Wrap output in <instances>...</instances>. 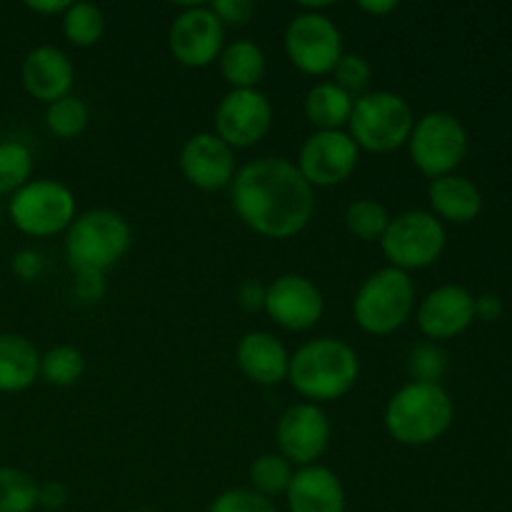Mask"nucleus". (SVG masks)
I'll return each mask as SVG.
<instances>
[{
  "label": "nucleus",
  "mask_w": 512,
  "mask_h": 512,
  "mask_svg": "<svg viewBox=\"0 0 512 512\" xmlns=\"http://www.w3.org/2000/svg\"><path fill=\"white\" fill-rule=\"evenodd\" d=\"M230 203L253 233L288 240L303 233L313 220L315 188H310L293 160L265 155L238 168L230 183Z\"/></svg>",
  "instance_id": "1"
},
{
  "label": "nucleus",
  "mask_w": 512,
  "mask_h": 512,
  "mask_svg": "<svg viewBox=\"0 0 512 512\" xmlns=\"http://www.w3.org/2000/svg\"><path fill=\"white\" fill-rule=\"evenodd\" d=\"M358 378V353L340 338L308 340L290 355L288 383L305 403H335L355 388Z\"/></svg>",
  "instance_id": "2"
},
{
  "label": "nucleus",
  "mask_w": 512,
  "mask_h": 512,
  "mask_svg": "<svg viewBox=\"0 0 512 512\" xmlns=\"http://www.w3.org/2000/svg\"><path fill=\"white\" fill-rule=\"evenodd\" d=\"M455 420V405L440 383L410 380L390 395L383 423L390 438L405 448H425L443 438Z\"/></svg>",
  "instance_id": "3"
},
{
  "label": "nucleus",
  "mask_w": 512,
  "mask_h": 512,
  "mask_svg": "<svg viewBox=\"0 0 512 512\" xmlns=\"http://www.w3.org/2000/svg\"><path fill=\"white\" fill-rule=\"evenodd\" d=\"M130 245L133 228L110 208L85 210L65 230V260L73 273L105 275L128 255Z\"/></svg>",
  "instance_id": "4"
},
{
  "label": "nucleus",
  "mask_w": 512,
  "mask_h": 512,
  "mask_svg": "<svg viewBox=\"0 0 512 512\" xmlns=\"http://www.w3.org/2000/svg\"><path fill=\"white\" fill-rule=\"evenodd\" d=\"M413 125L415 113L403 95L393 90H370L355 98L348 135L360 150L385 155L408 145Z\"/></svg>",
  "instance_id": "5"
},
{
  "label": "nucleus",
  "mask_w": 512,
  "mask_h": 512,
  "mask_svg": "<svg viewBox=\"0 0 512 512\" xmlns=\"http://www.w3.org/2000/svg\"><path fill=\"white\" fill-rule=\"evenodd\" d=\"M415 313V283L410 273L398 268L375 270L365 278L353 300V318L360 330L368 335H393L413 318Z\"/></svg>",
  "instance_id": "6"
},
{
  "label": "nucleus",
  "mask_w": 512,
  "mask_h": 512,
  "mask_svg": "<svg viewBox=\"0 0 512 512\" xmlns=\"http://www.w3.org/2000/svg\"><path fill=\"white\" fill-rule=\"evenodd\" d=\"M78 215V203L68 185L60 180L35 178L10 195L8 218L30 238H53L65 233Z\"/></svg>",
  "instance_id": "7"
},
{
  "label": "nucleus",
  "mask_w": 512,
  "mask_h": 512,
  "mask_svg": "<svg viewBox=\"0 0 512 512\" xmlns=\"http://www.w3.org/2000/svg\"><path fill=\"white\" fill-rule=\"evenodd\" d=\"M408 150L415 168L430 180L453 175L468 155V130L458 115L430 110L423 118H415Z\"/></svg>",
  "instance_id": "8"
},
{
  "label": "nucleus",
  "mask_w": 512,
  "mask_h": 512,
  "mask_svg": "<svg viewBox=\"0 0 512 512\" xmlns=\"http://www.w3.org/2000/svg\"><path fill=\"white\" fill-rule=\"evenodd\" d=\"M445 240V225L430 210H405L390 218L380 248L390 268L410 273L430 268L443 255Z\"/></svg>",
  "instance_id": "9"
},
{
  "label": "nucleus",
  "mask_w": 512,
  "mask_h": 512,
  "mask_svg": "<svg viewBox=\"0 0 512 512\" xmlns=\"http://www.w3.org/2000/svg\"><path fill=\"white\" fill-rule=\"evenodd\" d=\"M285 55L305 75H328L343 55V35L325 13H298L290 18L283 35Z\"/></svg>",
  "instance_id": "10"
},
{
  "label": "nucleus",
  "mask_w": 512,
  "mask_h": 512,
  "mask_svg": "<svg viewBox=\"0 0 512 512\" xmlns=\"http://www.w3.org/2000/svg\"><path fill=\"white\" fill-rule=\"evenodd\" d=\"M225 48V28L210 5L190 3L180 8L168 28V50L175 63L185 68H208L218 63L220 50Z\"/></svg>",
  "instance_id": "11"
},
{
  "label": "nucleus",
  "mask_w": 512,
  "mask_h": 512,
  "mask_svg": "<svg viewBox=\"0 0 512 512\" xmlns=\"http://www.w3.org/2000/svg\"><path fill=\"white\" fill-rule=\"evenodd\" d=\"M273 118V103L260 88L228 90L215 108L213 133L233 150H245L270 133Z\"/></svg>",
  "instance_id": "12"
},
{
  "label": "nucleus",
  "mask_w": 512,
  "mask_h": 512,
  "mask_svg": "<svg viewBox=\"0 0 512 512\" xmlns=\"http://www.w3.org/2000/svg\"><path fill=\"white\" fill-rule=\"evenodd\" d=\"M360 148L348 130H315L298 153V170L310 188H333L355 173Z\"/></svg>",
  "instance_id": "13"
},
{
  "label": "nucleus",
  "mask_w": 512,
  "mask_h": 512,
  "mask_svg": "<svg viewBox=\"0 0 512 512\" xmlns=\"http://www.w3.org/2000/svg\"><path fill=\"white\" fill-rule=\"evenodd\" d=\"M333 438V425L328 413L315 403H295L280 415L275 440L278 453L288 460L293 468H308L315 465L328 450Z\"/></svg>",
  "instance_id": "14"
},
{
  "label": "nucleus",
  "mask_w": 512,
  "mask_h": 512,
  "mask_svg": "<svg viewBox=\"0 0 512 512\" xmlns=\"http://www.w3.org/2000/svg\"><path fill=\"white\" fill-rule=\"evenodd\" d=\"M263 310L280 328L305 333L320 323L325 313V300L313 280L298 273H285L265 288Z\"/></svg>",
  "instance_id": "15"
},
{
  "label": "nucleus",
  "mask_w": 512,
  "mask_h": 512,
  "mask_svg": "<svg viewBox=\"0 0 512 512\" xmlns=\"http://www.w3.org/2000/svg\"><path fill=\"white\" fill-rule=\"evenodd\" d=\"M180 170L185 180L203 193L230 188L238 173L235 150L215 133H195L180 148Z\"/></svg>",
  "instance_id": "16"
},
{
  "label": "nucleus",
  "mask_w": 512,
  "mask_h": 512,
  "mask_svg": "<svg viewBox=\"0 0 512 512\" xmlns=\"http://www.w3.org/2000/svg\"><path fill=\"white\" fill-rule=\"evenodd\" d=\"M415 320L425 338L450 340L465 333L475 320V295L463 285H440L420 300Z\"/></svg>",
  "instance_id": "17"
},
{
  "label": "nucleus",
  "mask_w": 512,
  "mask_h": 512,
  "mask_svg": "<svg viewBox=\"0 0 512 512\" xmlns=\"http://www.w3.org/2000/svg\"><path fill=\"white\" fill-rule=\"evenodd\" d=\"M20 80L33 100L50 105L70 95L75 83V68L68 53L55 45H35L20 65Z\"/></svg>",
  "instance_id": "18"
},
{
  "label": "nucleus",
  "mask_w": 512,
  "mask_h": 512,
  "mask_svg": "<svg viewBox=\"0 0 512 512\" xmlns=\"http://www.w3.org/2000/svg\"><path fill=\"white\" fill-rule=\"evenodd\" d=\"M235 365L255 385H280L288 380L290 353L268 330H250L235 345Z\"/></svg>",
  "instance_id": "19"
},
{
  "label": "nucleus",
  "mask_w": 512,
  "mask_h": 512,
  "mask_svg": "<svg viewBox=\"0 0 512 512\" xmlns=\"http://www.w3.org/2000/svg\"><path fill=\"white\" fill-rule=\"evenodd\" d=\"M290 512H345V488L338 475L315 463L295 470L285 493Z\"/></svg>",
  "instance_id": "20"
},
{
  "label": "nucleus",
  "mask_w": 512,
  "mask_h": 512,
  "mask_svg": "<svg viewBox=\"0 0 512 512\" xmlns=\"http://www.w3.org/2000/svg\"><path fill=\"white\" fill-rule=\"evenodd\" d=\"M428 203L440 223L445 220V223L465 225L473 223L483 210V193L473 180L453 173L430 180Z\"/></svg>",
  "instance_id": "21"
},
{
  "label": "nucleus",
  "mask_w": 512,
  "mask_h": 512,
  "mask_svg": "<svg viewBox=\"0 0 512 512\" xmlns=\"http://www.w3.org/2000/svg\"><path fill=\"white\" fill-rule=\"evenodd\" d=\"M40 350L20 333H0V393L13 395L33 388L40 378Z\"/></svg>",
  "instance_id": "22"
},
{
  "label": "nucleus",
  "mask_w": 512,
  "mask_h": 512,
  "mask_svg": "<svg viewBox=\"0 0 512 512\" xmlns=\"http://www.w3.org/2000/svg\"><path fill=\"white\" fill-rule=\"evenodd\" d=\"M218 68L230 90H253L268 73V58L255 40L240 38L225 43L218 55Z\"/></svg>",
  "instance_id": "23"
},
{
  "label": "nucleus",
  "mask_w": 512,
  "mask_h": 512,
  "mask_svg": "<svg viewBox=\"0 0 512 512\" xmlns=\"http://www.w3.org/2000/svg\"><path fill=\"white\" fill-rule=\"evenodd\" d=\"M355 95L345 93L343 88L325 80L315 83L305 95V118L315 130H343L348 128L350 113H353Z\"/></svg>",
  "instance_id": "24"
},
{
  "label": "nucleus",
  "mask_w": 512,
  "mask_h": 512,
  "mask_svg": "<svg viewBox=\"0 0 512 512\" xmlns=\"http://www.w3.org/2000/svg\"><path fill=\"white\" fill-rule=\"evenodd\" d=\"M63 35L75 48H93L105 35V15L93 3H68L60 15Z\"/></svg>",
  "instance_id": "25"
},
{
  "label": "nucleus",
  "mask_w": 512,
  "mask_h": 512,
  "mask_svg": "<svg viewBox=\"0 0 512 512\" xmlns=\"http://www.w3.org/2000/svg\"><path fill=\"white\" fill-rule=\"evenodd\" d=\"M295 468L283 458L280 453H265L260 458L253 460L248 470V480H250V490H255L263 498L275 500L290 488V480H293Z\"/></svg>",
  "instance_id": "26"
},
{
  "label": "nucleus",
  "mask_w": 512,
  "mask_h": 512,
  "mask_svg": "<svg viewBox=\"0 0 512 512\" xmlns=\"http://www.w3.org/2000/svg\"><path fill=\"white\" fill-rule=\"evenodd\" d=\"M90 123V108L78 95H65L45 108V128L60 140H73L85 133Z\"/></svg>",
  "instance_id": "27"
},
{
  "label": "nucleus",
  "mask_w": 512,
  "mask_h": 512,
  "mask_svg": "<svg viewBox=\"0 0 512 512\" xmlns=\"http://www.w3.org/2000/svg\"><path fill=\"white\" fill-rule=\"evenodd\" d=\"M85 373V355L75 345H55L40 355V378L55 388H70Z\"/></svg>",
  "instance_id": "28"
},
{
  "label": "nucleus",
  "mask_w": 512,
  "mask_h": 512,
  "mask_svg": "<svg viewBox=\"0 0 512 512\" xmlns=\"http://www.w3.org/2000/svg\"><path fill=\"white\" fill-rule=\"evenodd\" d=\"M33 150L20 140H3L0 143V195L18 193L23 185L33 180Z\"/></svg>",
  "instance_id": "29"
},
{
  "label": "nucleus",
  "mask_w": 512,
  "mask_h": 512,
  "mask_svg": "<svg viewBox=\"0 0 512 512\" xmlns=\"http://www.w3.org/2000/svg\"><path fill=\"white\" fill-rule=\"evenodd\" d=\"M345 228L353 238L373 243V240L383 238L385 228L390 223V213L380 200L375 198H358L345 208Z\"/></svg>",
  "instance_id": "30"
},
{
  "label": "nucleus",
  "mask_w": 512,
  "mask_h": 512,
  "mask_svg": "<svg viewBox=\"0 0 512 512\" xmlns=\"http://www.w3.org/2000/svg\"><path fill=\"white\" fill-rule=\"evenodd\" d=\"M38 508V480L20 468L0 465V512H33Z\"/></svg>",
  "instance_id": "31"
},
{
  "label": "nucleus",
  "mask_w": 512,
  "mask_h": 512,
  "mask_svg": "<svg viewBox=\"0 0 512 512\" xmlns=\"http://www.w3.org/2000/svg\"><path fill=\"white\" fill-rule=\"evenodd\" d=\"M370 78H373V65H370V60L360 53H343L340 55L338 65L333 68V83L350 95H363Z\"/></svg>",
  "instance_id": "32"
},
{
  "label": "nucleus",
  "mask_w": 512,
  "mask_h": 512,
  "mask_svg": "<svg viewBox=\"0 0 512 512\" xmlns=\"http://www.w3.org/2000/svg\"><path fill=\"white\" fill-rule=\"evenodd\" d=\"M208 512H280L273 500L263 498L250 488H230L220 493L213 503L208 505Z\"/></svg>",
  "instance_id": "33"
},
{
  "label": "nucleus",
  "mask_w": 512,
  "mask_h": 512,
  "mask_svg": "<svg viewBox=\"0 0 512 512\" xmlns=\"http://www.w3.org/2000/svg\"><path fill=\"white\" fill-rule=\"evenodd\" d=\"M445 368H448V358H445V353L435 343L420 345L410 355L408 370L418 383H440Z\"/></svg>",
  "instance_id": "34"
},
{
  "label": "nucleus",
  "mask_w": 512,
  "mask_h": 512,
  "mask_svg": "<svg viewBox=\"0 0 512 512\" xmlns=\"http://www.w3.org/2000/svg\"><path fill=\"white\" fill-rule=\"evenodd\" d=\"M210 10L223 23V28H228V25L230 28H243L253 20L255 3L253 0H215V3H210Z\"/></svg>",
  "instance_id": "35"
},
{
  "label": "nucleus",
  "mask_w": 512,
  "mask_h": 512,
  "mask_svg": "<svg viewBox=\"0 0 512 512\" xmlns=\"http://www.w3.org/2000/svg\"><path fill=\"white\" fill-rule=\"evenodd\" d=\"M10 270H13L15 278L23 280V283H33V280H38L40 275H43L45 260L38 250L20 248L18 253L10 258Z\"/></svg>",
  "instance_id": "36"
},
{
  "label": "nucleus",
  "mask_w": 512,
  "mask_h": 512,
  "mask_svg": "<svg viewBox=\"0 0 512 512\" xmlns=\"http://www.w3.org/2000/svg\"><path fill=\"white\" fill-rule=\"evenodd\" d=\"M105 290H108L105 275H100V273H75L73 293H75V298L83 300V303H98V300H103Z\"/></svg>",
  "instance_id": "37"
},
{
  "label": "nucleus",
  "mask_w": 512,
  "mask_h": 512,
  "mask_svg": "<svg viewBox=\"0 0 512 512\" xmlns=\"http://www.w3.org/2000/svg\"><path fill=\"white\" fill-rule=\"evenodd\" d=\"M70 500L68 485L60 480H48L38 483V508L43 510H63Z\"/></svg>",
  "instance_id": "38"
},
{
  "label": "nucleus",
  "mask_w": 512,
  "mask_h": 512,
  "mask_svg": "<svg viewBox=\"0 0 512 512\" xmlns=\"http://www.w3.org/2000/svg\"><path fill=\"white\" fill-rule=\"evenodd\" d=\"M265 288L268 285H263L260 280H243V283L238 285V305L245 310V313H260V310L265 308Z\"/></svg>",
  "instance_id": "39"
},
{
  "label": "nucleus",
  "mask_w": 512,
  "mask_h": 512,
  "mask_svg": "<svg viewBox=\"0 0 512 512\" xmlns=\"http://www.w3.org/2000/svg\"><path fill=\"white\" fill-rule=\"evenodd\" d=\"M503 310V300L498 293H483L475 298V318L485 320V323H498Z\"/></svg>",
  "instance_id": "40"
},
{
  "label": "nucleus",
  "mask_w": 512,
  "mask_h": 512,
  "mask_svg": "<svg viewBox=\"0 0 512 512\" xmlns=\"http://www.w3.org/2000/svg\"><path fill=\"white\" fill-rule=\"evenodd\" d=\"M25 8L35 15H63L68 0H33V3H25Z\"/></svg>",
  "instance_id": "41"
},
{
  "label": "nucleus",
  "mask_w": 512,
  "mask_h": 512,
  "mask_svg": "<svg viewBox=\"0 0 512 512\" xmlns=\"http://www.w3.org/2000/svg\"><path fill=\"white\" fill-rule=\"evenodd\" d=\"M358 8L363 10V13L373 15V18H383V15L398 10V3H395V0H360Z\"/></svg>",
  "instance_id": "42"
},
{
  "label": "nucleus",
  "mask_w": 512,
  "mask_h": 512,
  "mask_svg": "<svg viewBox=\"0 0 512 512\" xmlns=\"http://www.w3.org/2000/svg\"><path fill=\"white\" fill-rule=\"evenodd\" d=\"M133 512H158V510H153V508H138V510H133Z\"/></svg>",
  "instance_id": "43"
}]
</instances>
